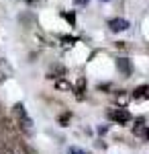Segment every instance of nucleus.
Returning a JSON list of instances; mask_svg holds the SVG:
<instances>
[{"label":"nucleus","instance_id":"f257e3e1","mask_svg":"<svg viewBox=\"0 0 149 154\" xmlns=\"http://www.w3.org/2000/svg\"><path fill=\"white\" fill-rule=\"evenodd\" d=\"M108 119H112L116 123H129L131 121V113L127 109H110L108 111Z\"/></svg>","mask_w":149,"mask_h":154},{"label":"nucleus","instance_id":"f03ea898","mask_svg":"<svg viewBox=\"0 0 149 154\" xmlns=\"http://www.w3.org/2000/svg\"><path fill=\"white\" fill-rule=\"evenodd\" d=\"M14 115L19 117V123L23 125L25 130H31V125H33V119L27 115V111H25V107H23V105H16V107H14Z\"/></svg>","mask_w":149,"mask_h":154},{"label":"nucleus","instance_id":"7ed1b4c3","mask_svg":"<svg viewBox=\"0 0 149 154\" xmlns=\"http://www.w3.org/2000/svg\"><path fill=\"white\" fill-rule=\"evenodd\" d=\"M110 29L112 31H125V29H129V23H127L125 19H115V21H110Z\"/></svg>","mask_w":149,"mask_h":154},{"label":"nucleus","instance_id":"20e7f679","mask_svg":"<svg viewBox=\"0 0 149 154\" xmlns=\"http://www.w3.org/2000/svg\"><path fill=\"white\" fill-rule=\"evenodd\" d=\"M116 66H118V70L123 72L125 76H129V74H131V64H129V60H127V58L116 60Z\"/></svg>","mask_w":149,"mask_h":154},{"label":"nucleus","instance_id":"39448f33","mask_svg":"<svg viewBox=\"0 0 149 154\" xmlns=\"http://www.w3.org/2000/svg\"><path fill=\"white\" fill-rule=\"evenodd\" d=\"M147 91H149L147 84H141L139 88H135V91H133V97H135V99H141V97H145V93H147Z\"/></svg>","mask_w":149,"mask_h":154},{"label":"nucleus","instance_id":"423d86ee","mask_svg":"<svg viewBox=\"0 0 149 154\" xmlns=\"http://www.w3.org/2000/svg\"><path fill=\"white\" fill-rule=\"evenodd\" d=\"M84 86H86V80H84V78H80V80H78V99H82V97H84Z\"/></svg>","mask_w":149,"mask_h":154},{"label":"nucleus","instance_id":"0eeeda50","mask_svg":"<svg viewBox=\"0 0 149 154\" xmlns=\"http://www.w3.org/2000/svg\"><path fill=\"white\" fill-rule=\"evenodd\" d=\"M57 88H69L68 80H57Z\"/></svg>","mask_w":149,"mask_h":154},{"label":"nucleus","instance_id":"6e6552de","mask_svg":"<svg viewBox=\"0 0 149 154\" xmlns=\"http://www.w3.org/2000/svg\"><path fill=\"white\" fill-rule=\"evenodd\" d=\"M68 121H69V113H66V115H61V117H59V123H61V125H66Z\"/></svg>","mask_w":149,"mask_h":154},{"label":"nucleus","instance_id":"1a4fd4ad","mask_svg":"<svg viewBox=\"0 0 149 154\" xmlns=\"http://www.w3.org/2000/svg\"><path fill=\"white\" fill-rule=\"evenodd\" d=\"M68 154H86V152H84V150H80V148H69Z\"/></svg>","mask_w":149,"mask_h":154},{"label":"nucleus","instance_id":"9d476101","mask_svg":"<svg viewBox=\"0 0 149 154\" xmlns=\"http://www.w3.org/2000/svg\"><path fill=\"white\" fill-rule=\"evenodd\" d=\"M143 138H145V140H149V128L145 131H143Z\"/></svg>","mask_w":149,"mask_h":154},{"label":"nucleus","instance_id":"9b49d317","mask_svg":"<svg viewBox=\"0 0 149 154\" xmlns=\"http://www.w3.org/2000/svg\"><path fill=\"white\" fill-rule=\"evenodd\" d=\"M78 4H88V0H76Z\"/></svg>","mask_w":149,"mask_h":154},{"label":"nucleus","instance_id":"f8f14e48","mask_svg":"<svg viewBox=\"0 0 149 154\" xmlns=\"http://www.w3.org/2000/svg\"><path fill=\"white\" fill-rule=\"evenodd\" d=\"M104 2H106V0H104Z\"/></svg>","mask_w":149,"mask_h":154}]
</instances>
